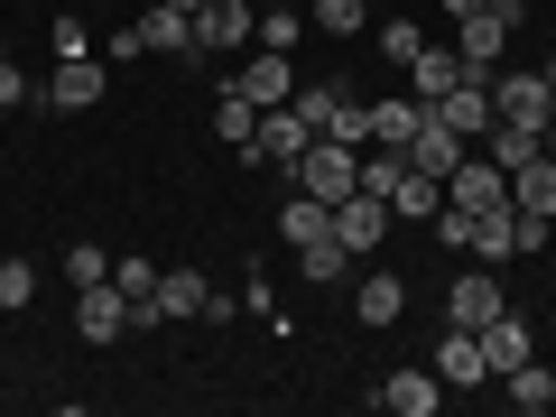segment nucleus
Returning <instances> with one entry per match:
<instances>
[{
    "label": "nucleus",
    "instance_id": "nucleus-24",
    "mask_svg": "<svg viewBox=\"0 0 556 417\" xmlns=\"http://www.w3.org/2000/svg\"><path fill=\"white\" fill-rule=\"evenodd\" d=\"M501 399H510V408H556V371L529 353L519 371H501Z\"/></svg>",
    "mask_w": 556,
    "mask_h": 417
},
{
    "label": "nucleus",
    "instance_id": "nucleus-23",
    "mask_svg": "<svg viewBox=\"0 0 556 417\" xmlns=\"http://www.w3.org/2000/svg\"><path fill=\"white\" fill-rule=\"evenodd\" d=\"M343 269H353V251H343L334 232H316V241H298V278H306V288H334Z\"/></svg>",
    "mask_w": 556,
    "mask_h": 417
},
{
    "label": "nucleus",
    "instance_id": "nucleus-37",
    "mask_svg": "<svg viewBox=\"0 0 556 417\" xmlns=\"http://www.w3.org/2000/svg\"><path fill=\"white\" fill-rule=\"evenodd\" d=\"M10 102H28V75H20L10 56H0V112H10Z\"/></svg>",
    "mask_w": 556,
    "mask_h": 417
},
{
    "label": "nucleus",
    "instance_id": "nucleus-10",
    "mask_svg": "<svg viewBox=\"0 0 556 417\" xmlns=\"http://www.w3.org/2000/svg\"><path fill=\"white\" fill-rule=\"evenodd\" d=\"M445 204H464V214H492V204H510V177H501L492 159H464L455 177H445Z\"/></svg>",
    "mask_w": 556,
    "mask_h": 417
},
{
    "label": "nucleus",
    "instance_id": "nucleus-20",
    "mask_svg": "<svg viewBox=\"0 0 556 417\" xmlns=\"http://www.w3.org/2000/svg\"><path fill=\"white\" fill-rule=\"evenodd\" d=\"M353 316H362V325H399V316H408V288H399L390 269H371V278L353 288Z\"/></svg>",
    "mask_w": 556,
    "mask_h": 417
},
{
    "label": "nucleus",
    "instance_id": "nucleus-18",
    "mask_svg": "<svg viewBox=\"0 0 556 417\" xmlns=\"http://www.w3.org/2000/svg\"><path fill=\"white\" fill-rule=\"evenodd\" d=\"M529 353H538V343H529V325H519L510 306H501V316L482 325V362H492V380H501V371H519Z\"/></svg>",
    "mask_w": 556,
    "mask_h": 417
},
{
    "label": "nucleus",
    "instance_id": "nucleus-35",
    "mask_svg": "<svg viewBox=\"0 0 556 417\" xmlns=\"http://www.w3.org/2000/svg\"><path fill=\"white\" fill-rule=\"evenodd\" d=\"M417 47H427V38H417L408 20H380V56H390V65H417Z\"/></svg>",
    "mask_w": 556,
    "mask_h": 417
},
{
    "label": "nucleus",
    "instance_id": "nucleus-38",
    "mask_svg": "<svg viewBox=\"0 0 556 417\" xmlns=\"http://www.w3.org/2000/svg\"><path fill=\"white\" fill-rule=\"evenodd\" d=\"M437 10H455V20H464V10H482V0H437Z\"/></svg>",
    "mask_w": 556,
    "mask_h": 417
},
{
    "label": "nucleus",
    "instance_id": "nucleus-12",
    "mask_svg": "<svg viewBox=\"0 0 556 417\" xmlns=\"http://www.w3.org/2000/svg\"><path fill=\"white\" fill-rule=\"evenodd\" d=\"M455 84H473V65H464L455 47H417V65H408V93L417 102H445Z\"/></svg>",
    "mask_w": 556,
    "mask_h": 417
},
{
    "label": "nucleus",
    "instance_id": "nucleus-28",
    "mask_svg": "<svg viewBox=\"0 0 556 417\" xmlns=\"http://www.w3.org/2000/svg\"><path fill=\"white\" fill-rule=\"evenodd\" d=\"M482 139H492V167H501V177L538 159V130H529V121H492V130H482Z\"/></svg>",
    "mask_w": 556,
    "mask_h": 417
},
{
    "label": "nucleus",
    "instance_id": "nucleus-6",
    "mask_svg": "<svg viewBox=\"0 0 556 417\" xmlns=\"http://www.w3.org/2000/svg\"><path fill=\"white\" fill-rule=\"evenodd\" d=\"M251 28H260L251 0H204V10H195V47H204V56H223V47H251Z\"/></svg>",
    "mask_w": 556,
    "mask_h": 417
},
{
    "label": "nucleus",
    "instance_id": "nucleus-27",
    "mask_svg": "<svg viewBox=\"0 0 556 417\" xmlns=\"http://www.w3.org/2000/svg\"><path fill=\"white\" fill-rule=\"evenodd\" d=\"M278 232H288V241L334 232V204H316V195H298V186H288V204H278Z\"/></svg>",
    "mask_w": 556,
    "mask_h": 417
},
{
    "label": "nucleus",
    "instance_id": "nucleus-34",
    "mask_svg": "<svg viewBox=\"0 0 556 417\" xmlns=\"http://www.w3.org/2000/svg\"><path fill=\"white\" fill-rule=\"evenodd\" d=\"M362 20H371V0H316V28H334V38H353Z\"/></svg>",
    "mask_w": 556,
    "mask_h": 417
},
{
    "label": "nucleus",
    "instance_id": "nucleus-15",
    "mask_svg": "<svg viewBox=\"0 0 556 417\" xmlns=\"http://www.w3.org/2000/svg\"><path fill=\"white\" fill-rule=\"evenodd\" d=\"M464 149H473V139H455L437 112H427V121H417V139H408V167H427V177H455Z\"/></svg>",
    "mask_w": 556,
    "mask_h": 417
},
{
    "label": "nucleus",
    "instance_id": "nucleus-33",
    "mask_svg": "<svg viewBox=\"0 0 556 417\" xmlns=\"http://www.w3.org/2000/svg\"><path fill=\"white\" fill-rule=\"evenodd\" d=\"M65 278H75V288H93V278H112V251H102V241H75V251H65Z\"/></svg>",
    "mask_w": 556,
    "mask_h": 417
},
{
    "label": "nucleus",
    "instance_id": "nucleus-32",
    "mask_svg": "<svg viewBox=\"0 0 556 417\" xmlns=\"http://www.w3.org/2000/svg\"><path fill=\"white\" fill-rule=\"evenodd\" d=\"M251 38H260V47H278V56H288V47L306 38V20H298V10H260V28H251Z\"/></svg>",
    "mask_w": 556,
    "mask_h": 417
},
{
    "label": "nucleus",
    "instance_id": "nucleus-17",
    "mask_svg": "<svg viewBox=\"0 0 556 417\" xmlns=\"http://www.w3.org/2000/svg\"><path fill=\"white\" fill-rule=\"evenodd\" d=\"M445 214V177H427V167H408V177L390 186V223H437Z\"/></svg>",
    "mask_w": 556,
    "mask_h": 417
},
{
    "label": "nucleus",
    "instance_id": "nucleus-31",
    "mask_svg": "<svg viewBox=\"0 0 556 417\" xmlns=\"http://www.w3.org/2000/svg\"><path fill=\"white\" fill-rule=\"evenodd\" d=\"M38 298V260H0V316Z\"/></svg>",
    "mask_w": 556,
    "mask_h": 417
},
{
    "label": "nucleus",
    "instance_id": "nucleus-8",
    "mask_svg": "<svg viewBox=\"0 0 556 417\" xmlns=\"http://www.w3.org/2000/svg\"><path fill=\"white\" fill-rule=\"evenodd\" d=\"M334 241H343V251H380V241H390V204L353 186V195L334 204Z\"/></svg>",
    "mask_w": 556,
    "mask_h": 417
},
{
    "label": "nucleus",
    "instance_id": "nucleus-11",
    "mask_svg": "<svg viewBox=\"0 0 556 417\" xmlns=\"http://www.w3.org/2000/svg\"><path fill=\"white\" fill-rule=\"evenodd\" d=\"M38 102H56V112H93V102H102V56H56V84H47Z\"/></svg>",
    "mask_w": 556,
    "mask_h": 417
},
{
    "label": "nucleus",
    "instance_id": "nucleus-21",
    "mask_svg": "<svg viewBox=\"0 0 556 417\" xmlns=\"http://www.w3.org/2000/svg\"><path fill=\"white\" fill-rule=\"evenodd\" d=\"M437 380H492V362H482V334L445 325V343H437Z\"/></svg>",
    "mask_w": 556,
    "mask_h": 417
},
{
    "label": "nucleus",
    "instance_id": "nucleus-26",
    "mask_svg": "<svg viewBox=\"0 0 556 417\" xmlns=\"http://www.w3.org/2000/svg\"><path fill=\"white\" fill-rule=\"evenodd\" d=\"M417 121H427V102H371V149H408Z\"/></svg>",
    "mask_w": 556,
    "mask_h": 417
},
{
    "label": "nucleus",
    "instance_id": "nucleus-39",
    "mask_svg": "<svg viewBox=\"0 0 556 417\" xmlns=\"http://www.w3.org/2000/svg\"><path fill=\"white\" fill-rule=\"evenodd\" d=\"M167 10H204V0H167Z\"/></svg>",
    "mask_w": 556,
    "mask_h": 417
},
{
    "label": "nucleus",
    "instance_id": "nucleus-36",
    "mask_svg": "<svg viewBox=\"0 0 556 417\" xmlns=\"http://www.w3.org/2000/svg\"><path fill=\"white\" fill-rule=\"evenodd\" d=\"M547 214H510V260H529V251H547Z\"/></svg>",
    "mask_w": 556,
    "mask_h": 417
},
{
    "label": "nucleus",
    "instance_id": "nucleus-16",
    "mask_svg": "<svg viewBox=\"0 0 556 417\" xmlns=\"http://www.w3.org/2000/svg\"><path fill=\"white\" fill-rule=\"evenodd\" d=\"M427 112H437L455 139H482V130H492V93H482V75H473V84H455L445 102H427Z\"/></svg>",
    "mask_w": 556,
    "mask_h": 417
},
{
    "label": "nucleus",
    "instance_id": "nucleus-9",
    "mask_svg": "<svg viewBox=\"0 0 556 417\" xmlns=\"http://www.w3.org/2000/svg\"><path fill=\"white\" fill-rule=\"evenodd\" d=\"M139 47H149V56H186V65H204V47H195V10H149V20H139Z\"/></svg>",
    "mask_w": 556,
    "mask_h": 417
},
{
    "label": "nucleus",
    "instance_id": "nucleus-25",
    "mask_svg": "<svg viewBox=\"0 0 556 417\" xmlns=\"http://www.w3.org/2000/svg\"><path fill=\"white\" fill-rule=\"evenodd\" d=\"M251 130H260V102H241L232 84H223V102H214V139H223V149H241V159H251Z\"/></svg>",
    "mask_w": 556,
    "mask_h": 417
},
{
    "label": "nucleus",
    "instance_id": "nucleus-30",
    "mask_svg": "<svg viewBox=\"0 0 556 417\" xmlns=\"http://www.w3.org/2000/svg\"><path fill=\"white\" fill-rule=\"evenodd\" d=\"M408 177V149H371V159H362V195H380L390 204V186Z\"/></svg>",
    "mask_w": 556,
    "mask_h": 417
},
{
    "label": "nucleus",
    "instance_id": "nucleus-3",
    "mask_svg": "<svg viewBox=\"0 0 556 417\" xmlns=\"http://www.w3.org/2000/svg\"><path fill=\"white\" fill-rule=\"evenodd\" d=\"M306 149H316V130H306V112H298V102H269V112H260V130H251V159L288 177V167H298Z\"/></svg>",
    "mask_w": 556,
    "mask_h": 417
},
{
    "label": "nucleus",
    "instance_id": "nucleus-7",
    "mask_svg": "<svg viewBox=\"0 0 556 417\" xmlns=\"http://www.w3.org/2000/svg\"><path fill=\"white\" fill-rule=\"evenodd\" d=\"M492 316H501V278H492V269H464L455 288H445V325H464V334H482Z\"/></svg>",
    "mask_w": 556,
    "mask_h": 417
},
{
    "label": "nucleus",
    "instance_id": "nucleus-19",
    "mask_svg": "<svg viewBox=\"0 0 556 417\" xmlns=\"http://www.w3.org/2000/svg\"><path fill=\"white\" fill-rule=\"evenodd\" d=\"M510 204H519V214H547V223H556V159H547V149H538L529 167H510Z\"/></svg>",
    "mask_w": 556,
    "mask_h": 417
},
{
    "label": "nucleus",
    "instance_id": "nucleus-29",
    "mask_svg": "<svg viewBox=\"0 0 556 417\" xmlns=\"http://www.w3.org/2000/svg\"><path fill=\"white\" fill-rule=\"evenodd\" d=\"M112 288H121V298H159V260H139V251H112Z\"/></svg>",
    "mask_w": 556,
    "mask_h": 417
},
{
    "label": "nucleus",
    "instance_id": "nucleus-1",
    "mask_svg": "<svg viewBox=\"0 0 556 417\" xmlns=\"http://www.w3.org/2000/svg\"><path fill=\"white\" fill-rule=\"evenodd\" d=\"M519 20H529V0H482V10H464V28H455V56L473 65V75H492Z\"/></svg>",
    "mask_w": 556,
    "mask_h": 417
},
{
    "label": "nucleus",
    "instance_id": "nucleus-2",
    "mask_svg": "<svg viewBox=\"0 0 556 417\" xmlns=\"http://www.w3.org/2000/svg\"><path fill=\"white\" fill-rule=\"evenodd\" d=\"M288 186H298V195H316V204H343V195L362 186V149H343V139H316V149L288 167Z\"/></svg>",
    "mask_w": 556,
    "mask_h": 417
},
{
    "label": "nucleus",
    "instance_id": "nucleus-13",
    "mask_svg": "<svg viewBox=\"0 0 556 417\" xmlns=\"http://www.w3.org/2000/svg\"><path fill=\"white\" fill-rule=\"evenodd\" d=\"M232 93L269 112V102H288V93H298V75H288V56H278V47H260V56L241 65V75H232Z\"/></svg>",
    "mask_w": 556,
    "mask_h": 417
},
{
    "label": "nucleus",
    "instance_id": "nucleus-22",
    "mask_svg": "<svg viewBox=\"0 0 556 417\" xmlns=\"http://www.w3.org/2000/svg\"><path fill=\"white\" fill-rule=\"evenodd\" d=\"M204 306H214V288H204L195 269H159V325L167 316H204Z\"/></svg>",
    "mask_w": 556,
    "mask_h": 417
},
{
    "label": "nucleus",
    "instance_id": "nucleus-5",
    "mask_svg": "<svg viewBox=\"0 0 556 417\" xmlns=\"http://www.w3.org/2000/svg\"><path fill=\"white\" fill-rule=\"evenodd\" d=\"M75 334H84V343H121V334H130V298H121L112 278L75 288Z\"/></svg>",
    "mask_w": 556,
    "mask_h": 417
},
{
    "label": "nucleus",
    "instance_id": "nucleus-4",
    "mask_svg": "<svg viewBox=\"0 0 556 417\" xmlns=\"http://www.w3.org/2000/svg\"><path fill=\"white\" fill-rule=\"evenodd\" d=\"M482 93H492V121H529V130H547V112H556L547 75H482Z\"/></svg>",
    "mask_w": 556,
    "mask_h": 417
},
{
    "label": "nucleus",
    "instance_id": "nucleus-40",
    "mask_svg": "<svg viewBox=\"0 0 556 417\" xmlns=\"http://www.w3.org/2000/svg\"><path fill=\"white\" fill-rule=\"evenodd\" d=\"M371 10H390V0H371Z\"/></svg>",
    "mask_w": 556,
    "mask_h": 417
},
{
    "label": "nucleus",
    "instance_id": "nucleus-14",
    "mask_svg": "<svg viewBox=\"0 0 556 417\" xmlns=\"http://www.w3.org/2000/svg\"><path fill=\"white\" fill-rule=\"evenodd\" d=\"M380 408H390V417H437L445 408V380L437 371H390V380H380Z\"/></svg>",
    "mask_w": 556,
    "mask_h": 417
}]
</instances>
